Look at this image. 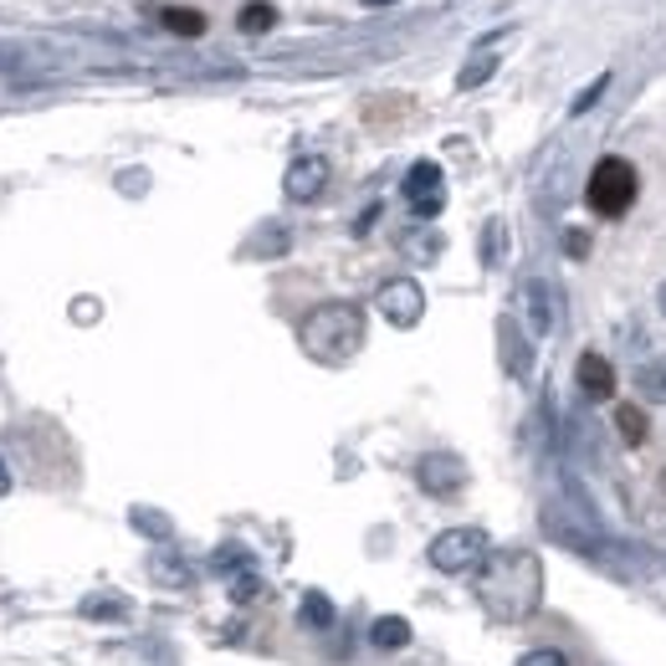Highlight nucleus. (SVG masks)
<instances>
[{
	"label": "nucleus",
	"instance_id": "1",
	"mask_svg": "<svg viewBox=\"0 0 666 666\" xmlns=\"http://www.w3.org/2000/svg\"><path fill=\"white\" fill-rule=\"evenodd\" d=\"M477 599L497 620H523L538 610L544 599V569L528 548H507V554H487L477 564Z\"/></svg>",
	"mask_w": 666,
	"mask_h": 666
},
{
	"label": "nucleus",
	"instance_id": "2",
	"mask_svg": "<svg viewBox=\"0 0 666 666\" xmlns=\"http://www.w3.org/2000/svg\"><path fill=\"white\" fill-rule=\"evenodd\" d=\"M297 344L319 364H344L364 344V307L360 303H319L297 323Z\"/></svg>",
	"mask_w": 666,
	"mask_h": 666
},
{
	"label": "nucleus",
	"instance_id": "3",
	"mask_svg": "<svg viewBox=\"0 0 666 666\" xmlns=\"http://www.w3.org/2000/svg\"><path fill=\"white\" fill-rule=\"evenodd\" d=\"M636 195H640V174H636V164L620 160V154H605V160L589 170L585 200L599 221H620V215L636 205Z\"/></svg>",
	"mask_w": 666,
	"mask_h": 666
},
{
	"label": "nucleus",
	"instance_id": "4",
	"mask_svg": "<svg viewBox=\"0 0 666 666\" xmlns=\"http://www.w3.org/2000/svg\"><path fill=\"white\" fill-rule=\"evenodd\" d=\"M487 554H493L487 528H446V533H436L426 548L431 569H441V574H472Z\"/></svg>",
	"mask_w": 666,
	"mask_h": 666
},
{
	"label": "nucleus",
	"instance_id": "5",
	"mask_svg": "<svg viewBox=\"0 0 666 666\" xmlns=\"http://www.w3.org/2000/svg\"><path fill=\"white\" fill-rule=\"evenodd\" d=\"M405 205H411L415 221H436L441 205H446V174H441L436 160H415L405 170V185H400Z\"/></svg>",
	"mask_w": 666,
	"mask_h": 666
},
{
	"label": "nucleus",
	"instance_id": "6",
	"mask_svg": "<svg viewBox=\"0 0 666 666\" xmlns=\"http://www.w3.org/2000/svg\"><path fill=\"white\" fill-rule=\"evenodd\" d=\"M374 307H380L385 323H395V329H415L421 313H426V293H421L415 278H390L385 287L374 293Z\"/></svg>",
	"mask_w": 666,
	"mask_h": 666
},
{
	"label": "nucleus",
	"instance_id": "7",
	"mask_svg": "<svg viewBox=\"0 0 666 666\" xmlns=\"http://www.w3.org/2000/svg\"><path fill=\"white\" fill-rule=\"evenodd\" d=\"M415 482H421L431 497H456L466 487V462L452 452H426L415 462Z\"/></svg>",
	"mask_w": 666,
	"mask_h": 666
},
{
	"label": "nucleus",
	"instance_id": "8",
	"mask_svg": "<svg viewBox=\"0 0 666 666\" xmlns=\"http://www.w3.org/2000/svg\"><path fill=\"white\" fill-rule=\"evenodd\" d=\"M329 180H333V164L323 160V154H303V160H293L287 174H282V195L307 205V200H319L323 190H329Z\"/></svg>",
	"mask_w": 666,
	"mask_h": 666
},
{
	"label": "nucleus",
	"instance_id": "9",
	"mask_svg": "<svg viewBox=\"0 0 666 666\" xmlns=\"http://www.w3.org/2000/svg\"><path fill=\"white\" fill-rule=\"evenodd\" d=\"M523 323H528V333L533 339H544V333H554V313H559V307H554V287H548V282H523Z\"/></svg>",
	"mask_w": 666,
	"mask_h": 666
},
{
	"label": "nucleus",
	"instance_id": "10",
	"mask_svg": "<svg viewBox=\"0 0 666 666\" xmlns=\"http://www.w3.org/2000/svg\"><path fill=\"white\" fill-rule=\"evenodd\" d=\"M574 380H579V390H585L589 400H610L615 395V364L599 354V349H585L579 354V364H574Z\"/></svg>",
	"mask_w": 666,
	"mask_h": 666
},
{
	"label": "nucleus",
	"instance_id": "11",
	"mask_svg": "<svg viewBox=\"0 0 666 666\" xmlns=\"http://www.w3.org/2000/svg\"><path fill=\"white\" fill-rule=\"evenodd\" d=\"M370 646L374 652H405L411 646V620L405 615H380L370 626Z\"/></svg>",
	"mask_w": 666,
	"mask_h": 666
},
{
	"label": "nucleus",
	"instance_id": "12",
	"mask_svg": "<svg viewBox=\"0 0 666 666\" xmlns=\"http://www.w3.org/2000/svg\"><path fill=\"white\" fill-rule=\"evenodd\" d=\"M160 21H164V31H174V37H205V11H195V6H164L160 11Z\"/></svg>",
	"mask_w": 666,
	"mask_h": 666
},
{
	"label": "nucleus",
	"instance_id": "13",
	"mask_svg": "<svg viewBox=\"0 0 666 666\" xmlns=\"http://www.w3.org/2000/svg\"><path fill=\"white\" fill-rule=\"evenodd\" d=\"M272 27H278V6L272 0H246L236 11V31H246V37H262Z\"/></svg>",
	"mask_w": 666,
	"mask_h": 666
},
{
	"label": "nucleus",
	"instance_id": "14",
	"mask_svg": "<svg viewBox=\"0 0 666 666\" xmlns=\"http://www.w3.org/2000/svg\"><path fill=\"white\" fill-rule=\"evenodd\" d=\"M615 431H620V441H626V446H646V436H652V421H646V411H640V405H615Z\"/></svg>",
	"mask_w": 666,
	"mask_h": 666
},
{
	"label": "nucleus",
	"instance_id": "15",
	"mask_svg": "<svg viewBox=\"0 0 666 666\" xmlns=\"http://www.w3.org/2000/svg\"><path fill=\"white\" fill-rule=\"evenodd\" d=\"M636 390L640 400H652V405H666V360H646L636 370Z\"/></svg>",
	"mask_w": 666,
	"mask_h": 666
},
{
	"label": "nucleus",
	"instance_id": "16",
	"mask_svg": "<svg viewBox=\"0 0 666 666\" xmlns=\"http://www.w3.org/2000/svg\"><path fill=\"white\" fill-rule=\"evenodd\" d=\"M297 620H303L307 630H329L333 626V599L319 595V589H307L303 605H297Z\"/></svg>",
	"mask_w": 666,
	"mask_h": 666
},
{
	"label": "nucleus",
	"instance_id": "17",
	"mask_svg": "<svg viewBox=\"0 0 666 666\" xmlns=\"http://www.w3.org/2000/svg\"><path fill=\"white\" fill-rule=\"evenodd\" d=\"M441 246H446V241H441L436 231H411V236H400V252L411 256V262H436Z\"/></svg>",
	"mask_w": 666,
	"mask_h": 666
},
{
	"label": "nucleus",
	"instance_id": "18",
	"mask_svg": "<svg viewBox=\"0 0 666 666\" xmlns=\"http://www.w3.org/2000/svg\"><path fill=\"white\" fill-rule=\"evenodd\" d=\"M493 72H497V57L493 52H477L472 62L462 67V72H456V88H462V93H472V88H482Z\"/></svg>",
	"mask_w": 666,
	"mask_h": 666
},
{
	"label": "nucleus",
	"instance_id": "19",
	"mask_svg": "<svg viewBox=\"0 0 666 666\" xmlns=\"http://www.w3.org/2000/svg\"><path fill=\"white\" fill-rule=\"evenodd\" d=\"M503 241H507L503 221H487V231H482V262H487V266L503 262Z\"/></svg>",
	"mask_w": 666,
	"mask_h": 666
},
{
	"label": "nucleus",
	"instance_id": "20",
	"mask_svg": "<svg viewBox=\"0 0 666 666\" xmlns=\"http://www.w3.org/2000/svg\"><path fill=\"white\" fill-rule=\"evenodd\" d=\"M133 528L139 533H154V538H170V518L164 513H154V507H133Z\"/></svg>",
	"mask_w": 666,
	"mask_h": 666
},
{
	"label": "nucleus",
	"instance_id": "21",
	"mask_svg": "<svg viewBox=\"0 0 666 666\" xmlns=\"http://www.w3.org/2000/svg\"><path fill=\"white\" fill-rule=\"evenodd\" d=\"M149 574H154L160 585H190V579H195L190 564H170V559H154V564H149Z\"/></svg>",
	"mask_w": 666,
	"mask_h": 666
},
{
	"label": "nucleus",
	"instance_id": "22",
	"mask_svg": "<svg viewBox=\"0 0 666 666\" xmlns=\"http://www.w3.org/2000/svg\"><path fill=\"white\" fill-rule=\"evenodd\" d=\"M605 88H610V78H605V72H599V82H589L585 93L574 98V108H569V113H589V108H595V98H599V93H605Z\"/></svg>",
	"mask_w": 666,
	"mask_h": 666
},
{
	"label": "nucleus",
	"instance_id": "23",
	"mask_svg": "<svg viewBox=\"0 0 666 666\" xmlns=\"http://www.w3.org/2000/svg\"><path fill=\"white\" fill-rule=\"evenodd\" d=\"M256 589H262V585H256V574H246V569H241L236 579H231V599H241V605H252Z\"/></svg>",
	"mask_w": 666,
	"mask_h": 666
},
{
	"label": "nucleus",
	"instance_id": "24",
	"mask_svg": "<svg viewBox=\"0 0 666 666\" xmlns=\"http://www.w3.org/2000/svg\"><path fill=\"white\" fill-rule=\"evenodd\" d=\"M518 666H569V656L564 652H523Z\"/></svg>",
	"mask_w": 666,
	"mask_h": 666
},
{
	"label": "nucleus",
	"instance_id": "25",
	"mask_svg": "<svg viewBox=\"0 0 666 666\" xmlns=\"http://www.w3.org/2000/svg\"><path fill=\"white\" fill-rule=\"evenodd\" d=\"M564 252H569L574 262H579V256H589V236H585V231H569V236H564Z\"/></svg>",
	"mask_w": 666,
	"mask_h": 666
},
{
	"label": "nucleus",
	"instance_id": "26",
	"mask_svg": "<svg viewBox=\"0 0 666 666\" xmlns=\"http://www.w3.org/2000/svg\"><path fill=\"white\" fill-rule=\"evenodd\" d=\"M82 615H113V620H123L129 610L123 605H82Z\"/></svg>",
	"mask_w": 666,
	"mask_h": 666
},
{
	"label": "nucleus",
	"instance_id": "27",
	"mask_svg": "<svg viewBox=\"0 0 666 666\" xmlns=\"http://www.w3.org/2000/svg\"><path fill=\"white\" fill-rule=\"evenodd\" d=\"M11 493V472H6V462H0V497Z\"/></svg>",
	"mask_w": 666,
	"mask_h": 666
},
{
	"label": "nucleus",
	"instance_id": "28",
	"mask_svg": "<svg viewBox=\"0 0 666 666\" xmlns=\"http://www.w3.org/2000/svg\"><path fill=\"white\" fill-rule=\"evenodd\" d=\"M656 307H662V319H666V282L656 287Z\"/></svg>",
	"mask_w": 666,
	"mask_h": 666
},
{
	"label": "nucleus",
	"instance_id": "29",
	"mask_svg": "<svg viewBox=\"0 0 666 666\" xmlns=\"http://www.w3.org/2000/svg\"><path fill=\"white\" fill-rule=\"evenodd\" d=\"M360 6H370V11H374V6H395V0H360Z\"/></svg>",
	"mask_w": 666,
	"mask_h": 666
},
{
	"label": "nucleus",
	"instance_id": "30",
	"mask_svg": "<svg viewBox=\"0 0 666 666\" xmlns=\"http://www.w3.org/2000/svg\"><path fill=\"white\" fill-rule=\"evenodd\" d=\"M662 487H666V472H662Z\"/></svg>",
	"mask_w": 666,
	"mask_h": 666
}]
</instances>
